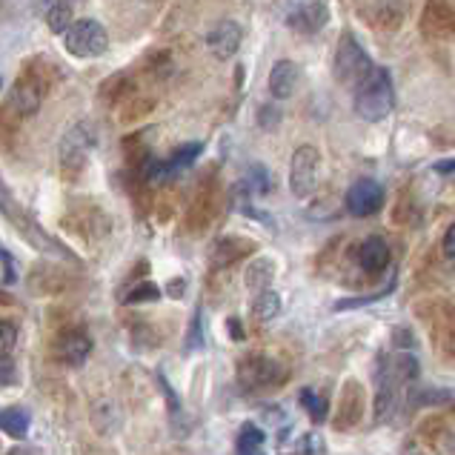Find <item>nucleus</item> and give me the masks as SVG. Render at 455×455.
<instances>
[{
  "label": "nucleus",
  "mask_w": 455,
  "mask_h": 455,
  "mask_svg": "<svg viewBox=\"0 0 455 455\" xmlns=\"http://www.w3.org/2000/svg\"><path fill=\"white\" fill-rule=\"evenodd\" d=\"M395 107V89L389 81L387 69H372L363 81L355 86V112L358 118L379 124L384 121Z\"/></svg>",
  "instance_id": "1"
},
{
  "label": "nucleus",
  "mask_w": 455,
  "mask_h": 455,
  "mask_svg": "<svg viewBox=\"0 0 455 455\" xmlns=\"http://www.w3.org/2000/svg\"><path fill=\"white\" fill-rule=\"evenodd\" d=\"M98 147V135L95 129L89 126L86 121L75 124L67 135H63L60 140V169L67 178H77L84 172V166L89 161V152H92Z\"/></svg>",
  "instance_id": "2"
},
{
  "label": "nucleus",
  "mask_w": 455,
  "mask_h": 455,
  "mask_svg": "<svg viewBox=\"0 0 455 455\" xmlns=\"http://www.w3.org/2000/svg\"><path fill=\"white\" fill-rule=\"evenodd\" d=\"M332 72L338 77V84L355 89L363 77L372 72V60H370V55L363 52V46L358 41H353L349 35H344L341 44H338V49H335Z\"/></svg>",
  "instance_id": "3"
},
{
  "label": "nucleus",
  "mask_w": 455,
  "mask_h": 455,
  "mask_svg": "<svg viewBox=\"0 0 455 455\" xmlns=\"http://www.w3.org/2000/svg\"><path fill=\"white\" fill-rule=\"evenodd\" d=\"M238 381L243 389H267V387H278L287 381V367L281 361L252 353L241 358L238 363Z\"/></svg>",
  "instance_id": "4"
},
{
  "label": "nucleus",
  "mask_w": 455,
  "mask_h": 455,
  "mask_svg": "<svg viewBox=\"0 0 455 455\" xmlns=\"http://www.w3.org/2000/svg\"><path fill=\"white\" fill-rule=\"evenodd\" d=\"M63 44L75 58H98L109 49V35L98 20H75L63 35Z\"/></svg>",
  "instance_id": "5"
},
{
  "label": "nucleus",
  "mask_w": 455,
  "mask_h": 455,
  "mask_svg": "<svg viewBox=\"0 0 455 455\" xmlns=\"http://www.w3.org/2000/svg\"><path fill=\"white\" fill-rule=\"evenodd\" d=\"M46 77L37 72L35 67L32 69H23L20 77L15 84H12V92H9V109L18 112L20 118H26V115H35L37 109H41V103L46 98Z\"/></svg>",
  "instance_id": "6"
},
{
  "label": "nucleus",
  "mask_w": 455,
  "mask_h": 455,
  "mask_svg": "<svg viewBox=\"0 0 455 455\" xmlns=\"http://www.w3.org/2000/svg\"><path fill=\"white\" fill-rule=\"evenodd\" d=\"M318 149L315 147H298L292 161H290V189L295 192V198H309L315 192L318 184Z\"/></svg>",
  "instance_id": "7"
},
{
  "label": "nucleus",
  "mask_w": 455,
  "mask_h": 455,
  "mask_svg": "<svg viewBox=\"0 0 455 455\" xmlns=\"http://www.w3.org/2000/svg\"><path fill=\"white\" fill-rule=\"evenodd\" d=\"M344 204H347V212L349 215L370 218V215H375L384 206V189H381L379 180L361 178V180H355V184L347 189Z\"/></svg>",
  "instance_id": "8"
},
{
  "label": "nucleus",
  "mask_w": 455,
  "mask_h": 455,
  "mask_svg": "<svg viewBox=\"0 0 455 455\" xmlns=\"http://www.w3.org/2000/svg\"><path fill=\"white\" fill-rule=\"evenodd\" d=\"M92 353V341H89V335L81 332V330H67L58 335L55 341V355L60 363H67V367H84V361Z\"/></svg>",
  "instance_id": "9"
},
{
  "label": "nucleus",
  "mask_w": 455,
  "mask_h": 455,
  "mask_svg": "<svg viewBox=\"0 0 455 455\" xmlns=\"http://www.w3.org/2000/svg\"><path fill=\"white\" fill-rule=\"evenodd\" d=\"M241 26L232 23V20H220L215 23L210 35H206V46H210V52L218 58V60H229L235 58V52L241 49Z\"/></svg>",
  "instance_id": "10"
},
{
  "label": "nucleus",
  "mask_w": 455,
  "mask_h": 455,
  "mask_svg": "<svg viewBox=\"0 0 455 455\" xmlns=\"http://www.w3.org/2000/svg\"><path fill=\"white\" fill-rule=\"evenodd\" d=\"M421 29L430 37H455V9L444 0H430L424 6Z\"/></svg>",
  "instance_id": "11"
},
{
  "label": "nucleus",
  "mask_w": 455,
  "mask_h": 455,
  "mask_svg": "<svg viewBox=\"0 0 455 455\" xmlns=\"http://www.w3.org/2000/svg\"><path fill=\"white\" fill-rule=\"evenodd\" d=\"M327 18H330L327 4H323V0H309V4L298 6L292 12V15L287 18V23L301 35H315V32L323 29V26H327Z\"/></svg>",
  "instance_id": "12"
},
{
  "label": "nucleus",
  "mask_w": 455,
  "mask_h": 455,
  "mask_svg": "<svg viewBox=\"0 0 455 455\" xmlns=\"http://www.w3.org/2000/svg\"><path fill=\"white\" fill-rule=\"evenodd\" d=\"M298 81H301V69H298L295 60H278L269 72V92L275 100H287L295 95Z\"/></svg>",
  "instance_id": "13"
},
{
  "label": "nucleus",
  "mask_w": 455,
  "mask_h": 455,
  "mask_svg": "<svg viewBox=\"0 0 455 455\" xmlns=\"http://www.w3.org/2000/svg\"><path fill=\"white\" fill-rule=\"evenodd\" d=\"M389 258H393V252H389V243L381 238V235H372L361 243L358 250V264L363 272H370V275H379V272H384L389 267Z\"/></svg>",
  "instance_id": "14"
},
{
  "label": "nucleus",
  "mask_w": 455,
  "mask_h": 455,
  "mask_svg": "<svg viewBox=\"0 0 455 455\" xmlns=\"http://www.w3.org/2000/svg\"><path fill=\"white\" fill-rule=\"evenodd\" d=\"M252 250H255V243L246 241V238H220L212 246V264L215 267H229V264L241 261L243 255H250Z\"/></svg>",
  "instance_id": "15"
},
{
  "label": "nucleus",
  "mask_w": 455,
  "mask_h": 455,
  "mask_svg": "<svg viewBox=\"0 0 455 455\" xmlns=\"http://www.w3.org/2000/svg\"><path fill=\"white\" fill-rule=\"evenodd\" d=\"M44 18L55 35H67V29L72 26V4H67V0H46Z\"/></svg>",
  "instance_id": "16"
},
{
  "label": "nucleus",
  "mask_w": 455,
  "mask_h": 455,
  "mask_svg": "<svg viewBox=\"0 0 455 455\" xmlns=\"http://www.w3.org/2000/svg\"><path fill=\"white\" fill-rule=\"evenodd\" d=\"M272 275H275V264H272L269 258H258V261L246 267V287L252 292H264L269 290Z\"/></svg>",
  "instance_id": "17"
},
{
  "label": "nucleus",
  "mask_w": 455,
  "mask_h": 455,
  "mask_svg": "<svg viewBox=\"0 0 455 455\" xmlns=\"http://www.w3.org/2000/svg\"><path fill=\"white\" fill-rule=\"evenodd\" d=\"M450 401H455V393H450V389H407L410 410L438 407V404H450Z\"/></svg>",
  "instance_id": "18"
},
{
  "label": "nucleus",
  "mask_w": 455,
  "mask_h": 455,
  "mask_svg": "<svg viewBox=\"0 0 455 455\" xmlns=\"http://www.w3.org/2000/svg\"><path fill=\"white\" fill-rule=\"evenodd\" d=\"M0 433H6L12 438H23L26 433H29V415L18 407L4 410L0 412Z\"/></svg>",
  "instance_id": "19"
},
{
  "label": "nucleus",
  "mask_w": 455,
  "mask_h": 455,
  "mask_svg": "<svg viewBox=\"0 0 455 455\" xmlns=\"http://www.w3.org/2000/svg\"><path fill=\"white\" fill-rule=\"evenodd\" d=\"M281 312V298L272 292V290H264L255 295V304H252V315L258 321H272Z\"/></svg>",
  "instance_id": "20"
},
{
  "label": "nucleus",
  "mask_w": 455,
  "mask_h": 455,
  "mask_svg": "<svg viewBox=\"0 0 455 455\" xmlns=\"http://www.w3.org/2000/svg\"><path fill=\"white\" fill-rule=\"evenodd\" d=\"M264 444V430L255 424H243L241 433H238V452L241 455H255Z\"/></svg>",
  "instance_id": "21"
},
{
  "label": "nucleus",
  "mask_w": 455,
  "mask_h": 455,
  "mask_svg": "<svg viewBox=\"0 0 455 455\" xmlns=\"http://www.w3.org/2000/svg\"><path fill=\"white\" fill-rule=\"evenodd\" d=\"M301 407L309 412V419L321 424V421H327V412H330V404L323 401L318 393H312V389H304L301 393Z\"/></svg>",
  "instance_id": "22"
},
{
  "label": "nucleus",
  "mask_w": 455,
  "mask_h": 455,
  "mask_svg": "<svg viewBox=\"0 0 455 455\" xmlns=\"http://www.w3.org/2000/svg\"><path fill=\"white\" fill-rule=\"evenodd\" d=\"M201 149H204L201 144H184V147H178L172 158L166 161L169 172H178V169H187V166H189V164L201 155Z\"/></svg>",
  "instance_id": "23"
},
{
  "label": "nucleus",
  "mask_w": 455,
  "mask_h": 455,
  "mask_svg": "<svg viewBox=\"0 0 455 455\" xmlns=\"http://www.w3.org/2000/svg\"><path fill=\"white\" fill-rule=\"evenodd\" d=\"M243 184L250 187V192H258V195L269 192V189H272L269 169H267V166H261V164H252V166H250V175H246Z\"/></svg>",
  "instance_id": "24"
},
{
  "label": "nucleus",
  "mask_w": 455,
  "mask_h": 455,
  "mask_svg": "<svg viewBox=\"0 0 455 455\" xmlns=\"http://www.w3.org/2000/svg\"><path fill=\"white\" fill-rule=\"evenodd\" d=\"M158 298H161V290L155 287L152 281H147V283H138V287L129 292L124 301L126 304H149V301H158Z\"/></svg>",
  "instance_id": "25"
},
{
  "label": "nucleus",
  "mask_w": 455,
  "mask_h": 455,
  "mask_svg": "<svg viewBox=\"0 0 455 455\" xmlns=\"http://www.w3.org/2000/svg\"><path fill=\"white\" fill-rule=\"evenodd\" d=\"M18 344V327L12 321L0 318V355H9Z\"/></svg>",
  "instance_id": "26"
},
{
  "label": "nucleus",
  "mask_w": 455,
  "mask_h": 455,
  "mask_svg": "<svg viewBox=\"0 0 455 455\" xmlns=\"http://www.w3.org/2000/svg\"><path fill=\"white\" fill-rule=\"evenodd\" d=\"M258 124H261V129H275L281 124V109L275 107V103H264L261 109H258Z\"/></svg>",
  "instance_id": "27"
},
{
  "label": "nucleus",
  "mask_w": 455,
  "mask_h": 455,
  "mask_svg": "<svg viewBox=\"0 0 455 455\" xmlns=\"http://www.w3.org/2000/svg\"><path fill=\"white\" fill-rule=\"evenodd\" d=\"M0 212H9L12 218H15V224H20V220H23V212L18 210L15 198H12V192L4 184H0Z\"/></svg>",
  "instance_id": "28"
},
{
  "label": "nucleus",
  "mask_w": 455,
  "mask_h": 455,
  "mask_svg": "<svg viewBox=\"0 0 455 455\" xmlns=\"http://www.w3.org/2000/svg\"><path fill=\"white\" fill-rule=\"evenodd\" d=\"M18 381V367L9 355H0V389Z\"/></svg>",
  "instance_id": "29"
},
{
  "label": "nucleus",
  "mask_w": 455,
  "mask_h": 455,
  "mask_svg": "<svg viewBox=\"0 0 455 455\" xmlns=\"http://www.w3.org/2000/svg\"><path fill=\"white\" fill-rule=\"evenodd\" d=\"M444 255L455 258V224H450V229L444 232Z\"/></svg>",
  "instance_id": "30"
},
{
  "label": "nucleus",
  "mask_w": 455,
  "mask_h": 455,
  "mask_svg": "<svg viewBox=\"0 0 455 455\" xmlns=\"http://www.w3.org/2000/svg\"><path fill=\"white\" fill-rule=\"evenodd\" d=\"M229 332H232V338H243V332H241V323H238V318H229Z\"/></svg>",
  "instance_id": "31"
},
{
  "label": "nucleus",
  "mask_w": 455,
  "mask_h": 455,
  "mask_svg": "<svg viewBox=\"0 0 455 455\" xmlns=\"http://www.w3.org/2000/svg\"><path fill=\"white\" fill-rule=\"evenodd\" d=\"M435 169H438V172H455V158H452V161H441V164H435Z\"/></svg>",
  "instance_id": "32"
},
{
  "label": "nucleus",
  "mask_w": 455,
  "mask_h": 455,
  "mask_svg": "<svg viewBox=\"0 0 455 455\" xmlns=\"http://www.w3.org/2000/svg\"><path fill=\"white\" fill-rule=\"evenodd\" d=\"M447 452H450V455H455V433L447 438Z\"/></svg>",
  "instance_id": "33"
},
{
  "label": "nucleus",
  "mask_w": 455,
  "mask_h": 455,
  "mask_svg": "<svg viewBox=\"0 0 455 455\" xmlns=\"http://www.w3.org/2000/svg\"><path fill=\"white\" fill-rule=\"evenodd\" d=\"M180 287H184V281H175V283H172V290H169V292H172V295H180Z\"/></svg>",
  "instance_id": "34"
},
{
  "label": "nucleus",
  "mask_w": 455,
  "mask_h": 455,
  "mask_svg": "<svg viewBox=\"0 0 455 455\" xmlns=\"http://www.w3.org/2000/svg\"><path fill=\"white\" fill-rule=\"evenodd\" d=\"M9 455H37V452H32V450H12Z\"/></svg>",
  "instance_id": "35"
},
{
  "label": "nucleus",
  "mask_w": 455,
  "mask_h": 455,
  "mask_svg": "<svg viewBox=\"0 0 455 455\" xmlns=\"http://www.w3.org/2000/svg\"><path fill=\"white\" fill-rule=\"evenodd\" d=\"M67 4H72V6H75V4H84V0H67Z\"/></svg>",
  "instance_id": "36"
}]
</instances>
